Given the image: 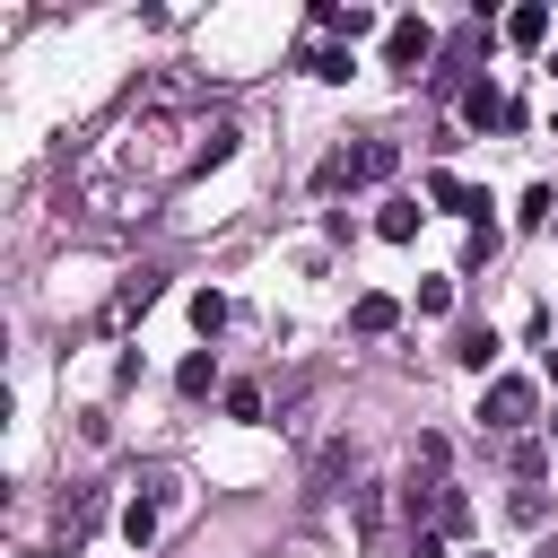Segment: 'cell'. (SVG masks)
Instances as JSON below:
<instances>
[{
    "label": "cell",
    "mask_w": 558,
    "mask_h": 558,
    "mask_svg": "<svg viewBox=\"0 0 558 558\" xmlns=\"http://www.w3.org/2000/svg\"><path fill=\"white\" fill-rule=\"evenodd\" d=\"M532 418H541V384H532V375H488V392H480V427L514 436V427H532Z\"/></svg>",
    "instance_id": "1"
},
{
    "label": "cell",
    "mask_w": 558,
    "mask_h": 558,
    "mask_svg": "<svg viewBox=\"0 0 558 558\" xmlns=\"http://www.w3.org/2000/svg\"><path fill=\"white\" fill-rule=\"evenodd\" d=\"M392 166H401V148H392V140H357V148H340V157L323 166V183H384Z\"/></svg>",
    "instance_id": "2"
},
{
    "label": "cell",
    "mask_w": 558,
    "mask_h": 558,
    "mask_svg": "<svg viewBox=\"0 0 558 558\" xmlns=\"http://www.w3.org/2000/svg\"><path fill=\"white\" fill-rule=\"evenodd\" d=\"M418 61H436V26L427 17H392L384 26V70H410L418 78Z\"/></svg>",
    "instance_id": "3"
},
{
    "label": "cell",
    "mask_w": 558,
    "mask_h": 558,
    "mask_svg": "<svg viewBox=\"0 0 558 558\" xmlns=\"http://www.w3.org/2000/svg\"><path fill=\"white\" fill-rule=\"evenodd\" d=\"M235 140H244L235 122H209V131H192V166H183V174H209V166H227V157H235Z\"/></svg>",
    "instance_id": "4"
},
{
    "label": "cell",
    "mask_w": 558,
    "mask_h": 558,
    "mask_svg": "<svg viewBox=\"0 0 558 558\" xmlns=\"http://www.w3.org/2000/svg\"><path fill=\"white\" fill-rule=\"evenodd\" d=\"M506 44H523V52H541V44H549V9H541V0H523V9H506Z\"/></svg>",
    "instance_id": "5"
},
{
    "label": "cell",
    "mask_w": 558,
    "mask_h": 558,
    "mask_svg": "<svg viewBox=\"0 0 558 558\" xmlns=\"http://www.w3.org/2000/svg\"><path fill=\"white\" fill-rule=\"evenodd\" d=\"M148 305H157V270L122 279V288H113V305H105V323H131V314H148Z\"/></svg>",
    "instance_id": "6"
},
{
    "label": "cell",
    "mask_w": 558,
    "mask_h": 558,
    "mask_svg": "<svg viewBox=\"0 0 558 558\" xmlns=\"http://www.w3.org/2000/svg\"><path fill=\"white\" fill-rule=\"evenodd\" d=\"M349 323H357V331H366V340H375V331H392V323H401V305H392V296H384V288H366V296H357V305H349Z\"/></svg>",
    "instance_id": "7"
},
{
    "label": "cell",
    "mask_w": 558,
    "mask_h": 558,
    "mask_svg": "<svg viewBox=\"0 0 558 558\" xmlns=\"http://www.w3.org/2000/svg\"><path fill=\"white\" fill-rule=\"evenodd\" d=\"M453 366L488 375V366H497V331H480V323H471V331H453Z\"/></svg>",
    "instance_id": "8"
},
{
    "label": "cell",
    "mask_w": 558,
    "mask_h": 558,
    "mask_svg": "<svg viewBox=\"0 0 558 558\" xmlns=\"http://www.w3.org/2000/svg\"><path fill=\"white\" fill-rule=\"evenodd\" d=\"M157 506H166V497H157V488H148V497H131V506H122V541H131V549H148V541H157Z\"/></svg>",
    "instance_id": "9"
},
{
    "label": "cell",
    "mask_w": 558,
    "mask_h": 558,
    "mask_svg": "<svg viewBox=\"0 0 558 558\" xmlns=\"http://www.w3.org/2000/svg\"><path fill=\"white\" fill-rule=\"evenodd\" d=\"M418 218H427L418 201H384V218H375V235H384V244H410V235H418Z\"/></svg>",
    "instance_id": "10"
},
{
    "label": "cell",
    "mask_w": 558,
    "mask_h": 558,
    "mask_svg": "<svg viewBox=\"0 0 558 558\" xmlns=\"http://www.w3.org/2000/svg\"><path fill=\"white\" fill-rule=\"evenodd\" d=\"M174 384H183V401H201V392L218 384V357H209V349H192V357L174 366Z\"/></svg>",
    "instance_id": "11"
},
{
    "label": "cell",
    "mask_w": 558,
    "mask_h": 558,
    "mask_svg": "<svg viewBox=\"0 0 558 558\" xmlns=\"http://www.w3.org/2000/svg\"><path fill=\"white\" fill-rule=\"evenodd\" d=\"M349 523H357V541H375V523H384V488H349Z\"/></svg>",
    "instance_id": "12"
},
{
    "label": "cell",
    "mask_w": 558,
    "mask_h": 558,
    "mask_svg": "<svg viewBox=\"0 0 558 558\" xmlns=\"http://www.w3.org/2000/svg\"><path fill=\"white\" fill-rule=\"evenodd\" d=\"M227 314H235V305H227L218 288H201V296H192V323H201V331H227Z\"/></svg>",
    "instance_id": "13"
},
{
    "label": "cell",
    "mask_w": 558,
    "mask_h": 558,
    "mask_svg": "<svg viewBox=\"0 0 558 558\" xmlns=\"http://www.w3.org/2000/svg\"><path fill=\"white\" fill-rule=\"evenodd\" d=\"M436 532H471V506H462V488H436Z\"/></svg>",
    "instance_id": "14"
},
{
    "label": "cell",
    "mask_w": 558,
    "mask_h": 558,
    "mask_svg": "<svg viewBox=\"0 0 558 558\" xmlns=\"http://www.w3.org/2000/svg\"><path fill=\"white\" fill-rule=\"evenodd\" d=\"M305 70H314V78H349V70H357V61H349V52H340V44H323V52H305Z\"/></svg>",
    "instance_id": "15"
},
{
    "label": "cell",
    "mask_w": 558,
    "mask_h": 558,
    "mask_svg": "<svg viewBox=\"0 0 558 558\" xmlns=\"http://www.w3.org/2000/svg\"><path fill=\"white\" fill-rule=\"evenodd\" d=\"M514 218H523V227H549V218H558V201H549V183H532V192H523V209H514Z\"/></svg>",
    "instance_id": "16"
},
{
    "label": "cell",
    "mask_w": 558,
    "mask_h": 558,
    "mask_svg": "<svg viewBox=\"0 0 558 558\" xmlns=\"http://www.w3.org/2000/svg\"><path fill=\"white\" fill-rule=\"evenodd\" d=\"M227 418H262V384H227Z\"/></svg>",
    "instance_id": "17"
},
{
    "label": "cell",
    "mask_w": 558,
    "mask_h": 558,
    "mask_svg": "<svg viewBox=\"0 0 558 558\" xmlns=\"http://www.w3.org/2000/svg\"><path fill=\"white\" fill-rule=\"evenodd\" d=\"M96 523H105V488H87V497L70 506V532H96Z\"/></svg>",
    "instance_id": "18"
},
{
    "label": "cell",
    "mask_w": 558,
    "mask_h": 558,
    "mask_svg": "<svg viewBox=\"0 0 558 558\" xmlns=\"http://www.w3.org/2000/svg\"><path fill=\"white\" fill-rule=\"evenodd\" d=\"M453 305V279H418V314H445Z\"/></svg>",
    "instance_id": "19"
},
{
    "label": "cell",
    "mask_w": 558,
    "mask_h": 558,
    "mask_svg": "<svg viewBox=\"0 0 558 558\" xmlns=\"http://www.w3.org/2000/svg\"><path fill=\"white\" fill-rule=\"evenodd\" d=\"M410 558H445V532H410Z\"/></svg>",
    "instance_id": "20"
},
{
    "label": "cell",
    "mask_w": 558,
    "mask_h": 558,
    "mask_svg": "<svg viewBox=\"0 0 558 558\" xmlns=\"http://www.w3.org/2000/svg\"><path fill=\"white\" fill-rule=\"evenodd\" d=\"M541 366H549V384H558V349H549V357H541Z\"/></svg>",
    "instance_id": "21"
},
{
    "label": "cell",
    "mask_w": 558,
    "mask_h": 558,
    "mask_svg": "<svg viewBox=\"0 0 558 558\" xmlns=\"http://www.w3.org/2000/svg\"><path fill=\"white\" fill-rule=\"evenodd\" d=\"M549 131H558V105H549Z\"/></svg>",
    "instance_id": "22"
},
{
    "label": "cell",
    "mask_w": 558,
    "mask_h": 558,
    "mask_svg": "<svg viewBox=\"0 0 558 558\" xmlns=\"http://www.w3.org/2000/svg\"><path fill=\"white\" fill-rule=\"evenodd\" d=\"M549 436H558V410H549Z\"/></svg>",
    "instance_id": "23"
},
{
    "label": "cell",
    "mask_w": 558,
    "mask_h": 558,
    "mask_svg": "<svg viewBox=\"0 0 558 558\" xmlns=\"http://www.w3.org/2000/svg\"><path fill=\"white\" fill-rule=\"evenodd\" d=\"M549 227H558V218H549Z\"/></svg>",
    "instance_id": "24"
}]
</instances>
